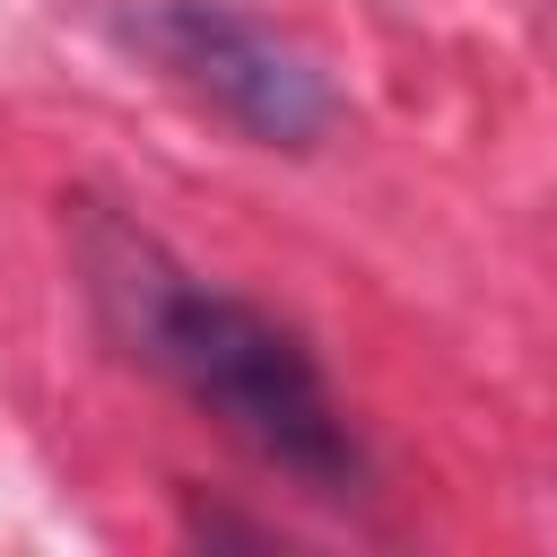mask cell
<instances>
[{
    "instance_id": "1",
    "label": "cell",
    "mask_w": 557,
    "mask_h": 557,
    "mask_svg": "<svg viewBox=\"0 0 557 557\" xmlns=\"http://www.w3.org/2000/svg\"><path fill=\"white\" fill-rule=\"evenodd\" d=\"M70 261H78V287L104 339L157 383H174L244 461H261L270 479L322 505H357L374 487L366 435L296 322L200 278L139 218L104 200H70Z\"/></svg>"
},
{
    "instance_id": "2",
    "label": "cell",
    "mask_w": 557,
    "mask_h": 557,
    "mask_svg": "<svg viewBox=\"0 0 557 557\" xmlns=\"http://www.w3.org/2000/svg\"><path fill=\"white\" fill-rule=\"evenodd\" d=\"M122 44L252 148L305 157L339 131V87L322 61L235 0H122Z\"/></svg>"
}]
</instances>
